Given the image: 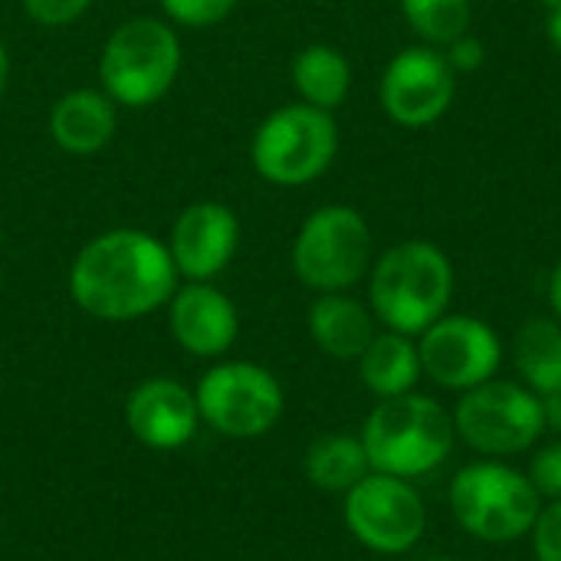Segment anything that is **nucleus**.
<instances>
[{"mask_svg": "<svg viewBox=\"0 0 561 561\" xmlns=\"http://www.w3.org/2000/svg\"><path fill=\"white\" fill-rule=\"evenodd\" d=\"M181 276L154 233L115 227L92 237L69 266L72 302L99 322H135L174 296Z\"/></svg>", "mask_w": 561, "mask_h": 561, "instance_id": "nucleus-1", "label": "nucleus"}, {"mask_svg": "<svg viewBox=\"0 0 561 561\" xmlns=\"http://www.w3.org/2000/svg\"><path fill=\"white\" fill-rule=\"evenodd\" d=\"M454 299V266L447 253L427 240H408L385 250L371 263L368 302L375 319L401 335L427 332Z\"/></svg>", "mask_w": 561, "mask_h": 561, "instance_id": "nucleus-2", "label": "nucleus"}, {"mask_svg": "<svg viewBox=\"0 0 561 561\" xmlns=\"http://www.w3.org/2000/svg\"><path fill=\"white\" fill-rule=\"evenodd\" d=\"M358 437L375 473L414 480L437 470L454 454L457 427L440 401L408 391L378 401Z\"/></svg>", "mask_w": 561, "mask_h": 561, "instance_id": "nucleus-3", "label": "nucleus"}, {"mask_svg": "<svg viewBox=\"0 0 561 561\" xmlns=\"http://www.w3.org/2000/svg\"><path fill=\"white\" fill-rule=\"evenodd\" d=\"M181 66L178 30L158 16H131L108 33L99 56V79L115 105L148 108L171 92Z\"/></svg>", "mask_w": 561, "mask_h": 561, "instance_id": "nucleus-4", "label": "nucleus"}, {"mask_svg": "<svg viewBox=\"0 0 561 561\" xmlns=\"http://www.w3.org/2000/svg\"><path fill=\"white\" fill-rule=\"evenodd\" d=\"M450 510L463 533L480 542L506 546L533 533L542 496L533 480L506 463H470L450 483Z\"/></svg>", "mask_w": 561, "mask_h": 561, "instance_id": "nucleus-5", "label": "nucleus"}, {"mask_svg": "<svg viewBox=\"0 0 561 561\" xmlns=\"http://www.w3.org/2000/svg\"><path fill=\"white\" fill-rule=\"evenodd\" d=\"M339 151V125L332 112L306 102L270 112L250 141L253 171L276 187H302L329 171Z\"/></svg>", "mask_w": 561, "mask_h": 561, "instance_id": "nucleus-6", "label": "nucleus"}, {"mask_svg": "<svg viewBox=\"0 0 561 561\" xmlns=\"http://www.w3.org/2000/svg\"><path fill=\"white\" fill-rule=\"evenodd\" d=\"M371 227L348 204L312 210L293 240V270L312 293H345L371 270Z\"/></svg>", "mask_w": 561, "mask_h": 561, "instance_id": "nucleus-7", "label": "nucleus"}, {"mask_svg": "<svg viewBox=\"0 0 561 561\" xmlns=\"http://www.w3.org/2000/svg\"><path fill=\"white\" fill-rule=\"evenodd\" d=\"M194 398L201 421L230 440H256L270 434L286 408L276 375L253 362H217L201 375Z\"/></svg>", "mask_w": 561, "mask_h": 561, "instance_id": "nucleus-8", "label": "nucleus"}, {"mask_svg": "<svg viewBox=\"0 0 561 561\" xmlns=\"http://www.w3.org/2000/svg\"><path fill=\"white\" fill-rule=\"evenodd\" d=\"M457 437L486 457L529 450L546 431L542 398L516 381H483L463 391L454 411Z\"/></svg>", "mask_w": 561, "mask_h": 561, "instance_id": "nucleus-9", "label": "nucleus"}, {"mask_svg": "<svg viewBox=\"0 0 561 561\" xmlns=\"http://www.w3.org/2000/svg\"><path fill=\"white\" fill-rule=\"evenodd\" d=\"M342 513L348 533L378 556L411 552L427 529V510L411 480L375 470L345 493Z\"/></svg>", "mask_w": 561, "mask_h": 561, "instance_id": "nucleus-10", "label": "nucleus"}, {"mask_svg": "<svg viewBox=\"0 0 561 561\" xmlns=\"http://www.w3.org/2000/svg\"><path fill=\"white\" fill-rule=\"evenodd\" d=\"M421 368L447 391H470L503 365V342L493 325L477 316H440L417 342Z\"/></svg>", "mask_w": 561, "mask_h": 561, "instance_id": "nucleus-11", "label": "nucleus"}, {"mask_svg": "<svg viewBox=\"0 0 561 561\" xmlns=\"http://www.w3.org/2000/svg\"><path fill=\"white\" fill-rule=\"evenodd\" d=\"M378 95L394 125L427 128L454 105L457 72L437 46H408L388 62Z\"/></svg>", "mask_w": 561, "mask_h": 561, "instance_id": "nucleus-12", "label": "nucleus"}, {"mask_svg": "<svg viewBox=\"0 0 561 561\" xmlns=\"http://www.w3.org/2000/svg\"><path fill=\"white\" fill-rule=\"evenodd\" d=\"M240 250V220L220 201H194L187 204L171 233L168 253L184 283H214Z\"/></svg>", "mask_w": 561, "mask_h": 561, "instance_id": "nucleus-13", "label": "nucleus"}, {"mask_svg": "<svg viewBox=\"0 0 561 561\" xmlns=\"http://www.w3.org/2000/svg\"><path fill=\"white\" fill-rule=\"evenodd\" d=\"M201 424L197 398L178 378H145L125 398V427L148 450H181Z\"/></svg>", "mask_w": 561, "mask_h": 561, "instance_id": "nucleus-14", "label": "nucleus"}, {"mask_svg": "<svg viewBox=\"0 0 561 561\" xmlns=\"http://www.w3.org/2000/svg\"><path fill=\"white\" fill-rule=\"evenodd\" d=\"M168 329L187 355L220 358L240 335V312L214 283H181L168 299Z\"/></svg>", "mask_w": 561, "mask_h": 561, "instance_id": "nucleus-15", "label": "nucleus"}, {"mask_svg": "<svg viewBox=\"0 0 561 561\" xmlns=\"http://www.w3.org/2000/svg\"><path fill=\"white\" fill-rule=\"evenodd\" d=\"M118 105L102 89H72L49 108V138L59 151L89 158L102 151L118 128Z\"/></svg>", "mask_w": 561, "mask_h": 561, "instance_id": "nucleus-16", "label": "nucleus"}, {"mask_svg": "<svg viewBox=\"0 0 561 561\" xmlns=\"http://www.w3.org/2000/svg\"><path fill=\"white\" fill-rule=\"evenodd\" d=\"M306 322L312 342L339 362H358L378 335L375 312L348 293H319V299L309 306Z\"/></svg>", "mask_w": 561, "mask_h": 561, "instance_id": "nucleus-17", "label": "nucleus"}, {"mask_svg": "<svg viewBox=\"0 0 561 561\" xmlns=\"http://www.w3.org/2000/svg\"><path fill=\"white\" fill-rule=\"evenodd\" d=\"M358 375L378 401L408 394L417 388V381L424 375L421 352L411 342V335H401L391 329L378 332L358 358Z\"/></svg>", "mask_w": 561, "mask_h": 561, "instance_id": "nucleus-18", "label": "nucleus"}, {"mask_svg": "<svg viewBox=\"0 0 561 561\" xmlns=\"http://www.w3.org/2000/svg\"><path fill=\"white\" fill-rule=\"evenodd\" d=\"M289 72L299 102L316 105L322 112H335L352 92V62L342 49L329 43H312L299 49Z\"/></svg>", "mask_w": 561, "mask_h": 561, "instance_id": "nucleus-19", "label": "nucleus"}, {"mask_svg": "<svg viewBox=\"0 0 561 561\" xmlns=\"http://www.w3.org/2000/svg\"><path fill=\"white\" fill-rule=\"evenodd\" d=\"M306 477L316 490L322 493H348L358 480H365L371 473V463H368V454H365V444L362 437L355 434H322L319 440L309 444L306 450Z\"/></svg>", "mask_w": 561, "mask_h": 561, "instance_id": "nucleus-20", "label": "nucleus"}, {"mask_svg": "<svg viewBox=\"0 0 561 561\" xmlns=\"http://www.w3.org/2000/svg\"><path fill=\"white\" fill-rule=\"evenodd\" d=\"M513 358L516 368L526 381L529 391H536L539 398L561 388V322L559 319H546L536 316L529 319L513 345Z\"/></svg>", "mask_w": 561, "mask_h": 561, "instance_id": "nucleus-21", "label": "nucleus"}, {"mask_svg": "<svg viewBox=\"0 0 561 561\" xmlns=\"http://www.w3.org/2000/svg\"><path fill=\"white\" fill-rule=\"evenodd\" d=\"M401 13L408 26L427 46H447L457 36L470 33V0H401Z\"/></svg>", "mask_w": 561, "mask_h": 561, "instance_id": "nucleus-22", "label": "nucleus"}, {"mask_svg": "<svg viewBox=\"0 0 561 561\" xmlns=\"http://www.w3.org/2000/svg\"><path fill=\"white\" fill-rule=\"evenodd\" d=\"M164 10V20L171 26H184V30H207L224 23L240 0H158Z\"/></svg>", "mask_w": 561, "mask_h": 561, "instance_id": "nucleus-23", "label": "nucleus"}, {"mask_svg": "<svg viewBox=\"0 0 561 561\" xmlns=\"http://www.w3.org/2000/svg\"><path fill=\"white\" fill-rule=\"evenodd\" d=\"M20 3H23V13H26L33 23L56 30V26L76 23L95 0H20Z\"/></svg>", "mask_w": 561, "mask_h": 561, "instance_id": "nucleus-24", "label": "nucleus"}, {"mask_svg": "<svg viewBox=\"0 0 561 561\" xmlns=\"http://www.w3.org/2000/svg\"><path fill=\"white\" fill-rule=\"evenodd\" d=\"M533 486L539 490V496H549V500H561V440L546 444L533 463H529V473Z\"/></svg>", "mask_w": 561, "mask_h": 561, "instance_id": "nucleus-25", "label": "nucleus"}, {"mask_svg": "<svg viewBox=\"0 0 561 561\" xmlns=\"http://www.w3.org/2000/svg\"><path fill=\"white\" fill-rule=\"evenodd\" d=\"M533 549L539 561H561V500H552L533 526Z\"/></svg>", "mask_w": 561, "mask_h": 561, "instance_id": "nucleus-26", "label": "nucleus"}, {"mask_svg": "<svg viewBox=\"0 0 561 561\" xmlns=\"http://www.w3.org/2000/svg\"><path fill=\"white\" fill-rule=\"evenodd\" d=\"M444 56H447V62H450L454 72H477V69L486 62V46H483L480 36L463 33V36H457L454 43L444 46Z\"/></svg>", "mask_w": 561, "mask_h": 561, "instance_id": "nucleus-27", "label": "nucleus"}, {"mask_svg": "<svg viewBox=\"0 0 561 561\" xmlns=\"http://www.w3.org/2000/svg\"><path fill=\"white\" fill-rule=\"evenodd\" d=\"M542 414H546V427H552L556 434H561V388L542 394Z\"/></svg>", "mask_w": 561, "mask_h": 561, "instance_id": "nucleus-28", "label": "nucleus"}, {"mask_svg": "<svg viewBox=\"0 0 561 561\" xmlns=\"http://www.w3.org/2000/svg\"><path fill=\"white\" fill-rule=\"evenodd\" d=\"M549 306H552L556 319H559V322H561V260H559V263H556L552 276H549Z\"/></svg>", "mask_w": 561, "mask_h": 561, "instance_id": "nucleus-29", "label": "nucleus"}, {"mask_svg": "<svg viewBox=\"0 0 561 561\" xmlns=\"http://www.w3.org/2000/svg\"><path fill=\"white\" fill-rule=\"evenodd\" d=\"M546 30H549V43H552V46L561 53V10H549V23H546Z\"/></svg>", "mask_w": 561, "mask_h": 561, "instance_id": "nucleus-30", "label": "nucleus"}, {"mask_svg": "<svg viewBox=\"0 0 561 561\" xmlns=\"http://www.w3.org/2000/svg\"><path fill=\"white\" fill-rule=\"evenodd\" d=\"M7 82H10V53H7V46L0 39V99L7 92Z\"/></svg>", "mask_w": 561, "mask_h": 561, "instance_id": "nucleus-31", "label": "nucleus"}, {"mask_svg": "<svg viewBox=\"0 0 561 561\" xmlns=\"http://www.w3.org/2000/svg\"><path fill=\"white\" fill-rule=\"evenodd\" d=\"M542 7H549V10H561V0H539Z\"/></svg>", "mask_w": 561, "mask_h": 561, "instance_id": "nucleus-32", "label": "nucleus"}]
</instances>
